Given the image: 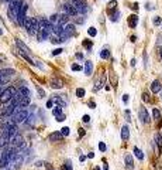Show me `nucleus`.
<instances>
[{"label":"nucleus","mask_w":162,"mask_h":170,"mask_svg":"<svg viewBox=\"0 0 162 170\" xmlns=\"http://www.w3.org/2000/svg\"><path fill=\"white\" fill-rule=\"evenodd\" d=\"M17 92H18V91H17L14 86H9V88H6V89L3 91V94L0 95V102H1V103H7V102H10Z\"/></svg>","instance_id":"f257e3e1"},{"label":"nucleus","mask_w":162,"mask_h":170,"mask_svg":"<svg viewBox=\"0 0 162 170\" xmlns=\"http://www.w3.org/2000/svg\"><path fill=\"white\" fill-rule=\"evenodd\" d=\"M75 33H76V29H75V26L73 24H66L65 27H62L61 29V33L58 34L62 40H66V38H69V37H72V35H75Z\"/></svg>","instance_id":"f03ea898"},{"label":"nucleus","mask_w":162,"mask_h":170,"mask_svg":"<svg viewBox=\"0 0 162 170\" xmlns=\"http://www.w3.org/2000/svg\"><path fill=\"white\" fill-rule=\"evenodd\" d=\"M71 1H72V4H73V7L76 9L78 13H81V14H86V13L89 12L87 3H86L85 0H71Z\"/></svg>","instance_id":"7ed1b4c3"},{"label":"nucleus","mask_w":162,"mask_h":170,"mask_svg":"<svg viewBox=\"0 0 162 170\" xmlns=\"http://www.w3.org/2000/svg\"><path fill=\"white\" fill-rule=\"evenodd\" d=\"M28 118V112L26 111V109H21V111H16L14 114H13V116L11 119L16 122V123H23V122H26Z\"/></svg>","instance_id":"20e7f679"},{"label":"nucleus","mask_w":162,"mask_h":170,"mask_svg":"<svg viewBox=\"0 0 162 170\" xmlns=\"http://www.w3.org/2000/svg\"><path fill=\"white\" fill-rule=\"evenodd\" d=\"M38 23H40V30H45L48 33H54L55 26L49 21L48 18H38Z\"/></svg>","instance_id":"39448f33"},{"label":"nucleus","mask_w":162,"mask_h":170,"mask_svg":"<svg viewBox=\"0 0 162 170\" xmlns=\"http://www.w3.org/2000/svg\"><path fill=\"white\" fill-rule=\"evenodd\" d=\"M10 143H11V145H13L16 149H18V150L24 148V139H23V136L18 135V133H17L16 136H13V137L10 139Z\"/></svg>","instance_id":"423d86ee"},{"label":"nucleus","mask_w":162,"mask_h":170,"mask_svg":"<svg viewBox=\"0 0 162 170\" xmlns=\"http://www.w3.org/2000/svg\"><path fill=\"white\" fill-rule=\"evenodd\" d=\"M138 118H140V120H141L143 123H149V122H151L149 114H148V111H147L145 108H140V111H138Z\"/></svg>","instance_id":"0eeeda50"},{"label":"nucleus","mask_w":162,"mask_h":170,"mask_svg":"<svg viewBox=\"0 0 162 170\" xmlns=\"http://www.w3.org/2000/svg\"><path fill=\"white\" fill-rule=\"evenodd\" d=\"M64 81L61 80V78H58V77H54V78H51V81H49V86L51 88H54V89H61V88H64Z\"/></svg>","instance_id":"6e6552de"},{"label":"nucleus","mask_w":162,"mask_h":170,"mask_svg":"<svg viewBox=\"0 0 162 170\" xmlns=\"http://www.w3.org/2000/svg\"><path fill=\"white\" fill-rule=\"evenodd\" d=\"M62 9H64V13H66L68 16H76L78 14V12H76V9L73 7L72 3H64Z\"/></svg>","instance_id":"1a4fd4ad"},{"label":"nucleus","mask_w":162,"mask_h":170,"mask_svg":"<svg viewBox=\"0 0 162 170\" xmlns=\"http://www.w3.org/2000/svg\"><path fill=\"white\" fill-rule=\"evenodd\" d=\"M151 91H152L154 94H158V92H161L162 91V84H161L159 80L152 81V84H151Z\"/></svg>","instance_id":"9d476101"},{"label":"nucleus","mask_w":162,"mask_h":170,"mask_svg":"<svg viewBox=\"0 0 162 170\" xmlns=\"http://www.w3.org/2000/svg\"><path fill=\"white\" fill-rule=\"evenodd\" d=\"M83 71H85V75L90 77L93 74V63L92 61H86L85 63V67H83Z\"/></svg>","instance_id":"9b49d317"},{"label":"nucleus","mask_w":162,"mask_h":170,"mask_svg":"<svg viewBox=\"0 0 162 170\" xmlns=\"http://www.w3.org/2000/svg\"><path fill=\"white\" fill-rule=\"evenodd\" d=\"M124 163H126V167L128 170L134 169V159H132V154H126V157H124Z\"/></svg>","instance_id":"f8f14e48"},{"label":"nucleus","mask_w":162,"mask_h":170,"mask_svg":"<svg viewBox=\"0 0 162 170\" xmlns=\"http://www.w3.org/2000/svg\"><path fill=\"white\" fill-rule=\"evenodd\" d=\"M120 136H121V140H124V142H127L130 139V128L127 126V125H124L123 128H121V133H120Z\"/></svg>","instance_id":"ddd939ff"},{"label":"nucleus","mask_w":162,"mask_h":170,"mask_svg":"<svg viewBox=\"0 0 162 170\" xmlns=\"http://www.w3.org/2000/svg\"><path fill=\"white\" fill-rule=\"evenodd\" d=\"M52 101H54V103H56V105L61 106V108L66 106V101H65L61 95H54V97H52Z\"/></svg>","instance_id":"4468645a"},{"label":"nucleus","mask_w":162,"mask_h":170,"mask_svg":"<svg viewBox=\"0 0 162 170\" xmlns=\"http://www.w3.org/2000/svg\"><path fill=\"white\" fill-rule=\"evenodd\" d=\"M137 24H138V16H137V14H131V16L128 17L130 29H135V27H137Z\"/></svg>","instance_id":"2eb2a0df"},{"label":"nucleus","mask_w":162,"mask_h":170,"mask_svg":"<svg viewBox=\"0 0 162 170\" xmlns=\"http://www.w3.org/2000/svg\"><path fill=\"white\" fill-rule=\"evenodd\" d=\"M16 46L20 48V51H24V52H27V54H30V52H31V51H30V48H28V47H27V46H26V44H24L20 38H16Z\"/></svg>","instance_id":"dca6fc26"},{"label":"nucleus","mask_w":162,"mask_h":170,"mask_svg":"<svg viewBox=\"0 0 162 170\" xmlns=\"http://www.w3.org/2000/svg\"><path fill=\"white\" fill-rule=\"evenodd\" d=\"M23 6H24L23 0H11V3H10V7L11 9H16V10H21Z\"/></svg>","instance_id":"f3484780"},{"label":"nucleus","mask_w":162,"mask_h":170,"mask_svg":"<svg viewBox=\"0 0 162 170\" xmlns=\"http://www.w3.org/2000/svg\"><path fill=\"white\" fill-rule=\"evenodd\" d=\"M62 137H64V136H62L61 132H54V133L49 135V142H59Z\"/></svg>","instance_id":"a211bd4d"},{"label":"nucleus","mask_w":162,"mask_h":170,"mask_svg":"<svg viewBox=\"0 0 162 170\" xmlns=\"http://www.w3.org/2000/svg\"><path fill=\"white\" fill-rule=\"evenodd\" d=\"M49 33L48 31H45V30H40L38 34H37V38H38V41H45L47 38H48Z\"/></svg>","instance_id":"6ab92c4d"},{"label":"nucleus","mask_w":162,"mask_h":170,"mask_svg":"<svg viewBox=\"0 0 162 170\" xmlns=\"http://www.w3.org/2000/svg\"><path fill=\"white\" fill-rule=\"evenodd\" d=\"M18 92H20L23 97H26V98H31V91H30L27 86H21V88L18 89Z\"/></svg>","instance_id":"aec40b11"},{"label":"nucleus","mask_w":162,"mask_h":170,"mask_svg":"<svg viewBox=\"0 0 162 170\" xmlns=\"http://www.w3.org/2000/svg\"><path fill=\"white\" fill-rule=\"evenodd\" d=\"M68 20H69V16H68L66 13L61 14V16H59V21H58V26L64 27V24H66V23H68Z\"/></svg>","instance_id":"412c9836"},{"label":"nucleus","mask_w":162,"mask_h":170,"mask_svg":"<svg viewBox=\"0 0 162 170\" xmlns=\"http://www.w3.org/2000/svg\"><path fill=\"white\" fill-rule=\"evenodd\" d=\"M104 81H106V77H102V78H100V81H97L96 85L93 86V91H95V92H97V91H99V89L104 85Z\"/></svg>","instance_id":"4be33fe9"},{"label":"nucleus","mask_w":162,"mask_h":170,"mask_svg":"<svg viewBox=\"0 0 162 170\" xmlns=\"http://www.w3.org/2000/svg\"><path fill=\"white\" fill-rule=\"evenodd\" d=\"M18 54H20V55H21V57H23V58H24V60H26V61H27L28 64H31V65H35V63H34L31 58L28 57V54H27V52H24V51H18Z\"/></svg>","instance_id":"5701e85b"},{"label":"nucleus","mask_w":162,"mask_h":170,"mask_svg":"<svg viewBox=\"0 0 162 170\" xmlns=\"http://www.w3.org/2000/svg\"><path fill=\"white\" fill-rule=\"evenodd\" d=\"M100 58H103V60H107V58H110V51L107 47H104L103 50L100 51Z\"/></svg>","instance_id":"b1692460"},{"label":"nucleus","mask_w":162,"mask_h":170,"mask_svg":"<svg viewBox=\"0 0 162 170\" xmlns=\"http://www.w3.org/2000/svg\"><path fill=\"white\" fill-rule=\"evenodd\" d=\"M152 116H154V119H155L157 122H161V112H159L158 108H154V109H152Z\"/></svg>","instance_id":"393cba45"},{"label":"nucleus","mask_w":162,"mask_h":170,"mask_svg":"<svg viewBox=\"0 0 162 170\" xmlns=\"http://www.w3.org/2000/svg\"><path fill=\"white\" fill-rule=\"evenodd\" d=\"M16 71L13 68H4V69H0V77L1 75H13Z\"/></svg>","instance_id":"a878e982"},{"label":"nucleus","mask_w":162,"mask_h":170,"mask_svg":"<svg viewBox=\"0 0 162 170\" xmlns=\"http://www.w3.org/2000/svg\"><path fill=\"white\" fill-rule=\"evenodd\" d=\"M52 114H54V116H55V118H58V116L64 115V112H62V108H61V106L54 108V109H52Z\"/></svg>","instance_id":"bb28decb"},{"label":"nucleus","mask_w":162,"mask_h":170,"mask_svg":"<svg viewBox=\"0 0 162 170\" xmlns=\"http://www.w3.org/2000/svg\"><path fill=\"white\" fill-rule=\"evenodd\" d=\"M132 150H134V154H135V156H137V157H138L140 160H144V153H143V150H140V149H138L137 146H135V148H134Z\"/></svg>","instance_id":"cd10ccee"},{"label":"nucleus","mask_w":162,"mask_h":170,"mask_svg":"<svg viewBox=\"0 0 162 170\" xmlns=\"http://www.w3.org/2000/svg\"><path fill=\"white\" fill-rule=\"evenodd\" d=\"M155 143L158 145V148H159V152L162 150V136L159 133H155Z\"/></svg>","instance_id":"c85d7f7f"},{"label":"nucleus","mask_w":162,"mask_h":170,"mask_svg":"<svg viewBox=\"0 0 162 170\" xmlns=\"http://www.w3.org/2000/svg\"><path fill=\"white\" fill-rule=\"evenodd\" d=\"M64 169H65V170H73V167H72V162H71L69 159H66V160H65Z\"/></svg>","instance_id":"c756f323"},{"label":"nucleus","mask_w":162,"mask_h":170,"mask_svg":"<svg viewBox=\"0 0 162 170\" xmlns=\"http://www.w3.org/2000/svg\"><path fill=\"white\" fill-rule=\"evenodd\" d=\"M87 34H89L90 37H96L97 30L95 29V27H89V29H87Z\"/></svg>","instance_id":"7c9ffc66"},{"label":"nucleus","mask_w":162,"mask_h":170,"mask_svg":"<svg viewBox=\"0 0 162 170\" xmlns=\"http://www.w3.org/2000/svg\"><path fill=\"white\" fill-rule=\"evenodd\" d=\"M51 41H52V43H55V44H59V43H62L64 40H62V38H61L59 35H52Z\"/></svg>","instance_id":"2f4dec72"},{"label":"nucleus","mask_w":162,"mask_h":170,"mask_svg":"<svg viewBox=\"0 0 162 170\" xmlns=\"http://www.w3.org/2000/svg\"><path fill=\"white\" fill-rule=\"evenodd\" d=\"M161 23H162V18L159 16H155L152 18V24H154V26H159Z\"/></svg>","instance_id":"473e14b6"},{"label":"nucleus","mask_w":162,"mask_h":170,"mask_svg":"<svg viewBox=\"0 0 162 170\" xmlns=\"http://www.w3.org/2000/svg\"><path fill=\"white\" fill-rule=\"evenodd\" d=\"M83 47L85 48H87V50H92V41H89V40H83Z\"/></svg>","instance_id":"72a5a7b5"},{"label":"nucleus","mask_w":162,"mask_h":170,"mask_svg":"<svg viewBox=\"0 0 162 170\" xmlns=\"http://www.w3.org/2000/svg\"><path fill=\"white\" fill-rule=\"evenodd\" d=\"M76 97H78V98H83V97H85V89H83V88H78V89H76Z\"/></svg>","instance_id":"f704fd0d"},{"label":"nucleus","mask_w":162,"mask_h":170,"mask_svg":"<svg viewBox=\"0 0 162 170\" xmlns=\"http://www.w3.org/2000/svg\"><path fill=\"white\" fill-rule=\"evenodd\" d=\"M49 21H51L52 24H54V23H58V21H59V16H58V14H52V16L49 17Z\"/></svg>","instance_id":"c9c22d12"},{"label":"nucleus","mask_w":162,"mask_h":170,"mask_svg":"<svg viewBox=\"0 0 162 170\" xmlns=\"http://www.w3.org/2000/svg\"><path fill=\"white\" fill-rule=\"evenodd\" d=\"M118 17H120V12H118V10H116V12H114V14H112V16H110V18H112V21H117V20H118Z\"/></svg>","instance_id":"e433bc0d"},{"label":"nucleus","mask_w":162,"mask_h":170,"mask_svg":"<svg viewBox=\"0 0 162 170\" xmlns=\"http://www.w3.org/2000/svg\"><path fill=\"white\" fill-rule=\"evenodd\" d=\"M116 6H117V1H116V0H113V1H110V3H109V12H112V10H114V9H116Z\"/></svg>","instance_id":"4c0bfd02"},{"label":"nucleus","mask_w":162,"mask_h":170,"mask_svg":"<svg viewBox=\"0 0 162 170\" xmlns=\"http://www.w3.org/2000/svg\"><path fill=\"white\" fill-rule=\"evenodd\" d=\"M61 133H62V136H68L69 135V128H68V126L62 128V129H61Z\"/></svg>","instance_id":"58836bf2"},{"label":"nucleus","mask_w":162,"mask_h":170,"mask_svg":"<svg viewBox=\"0 0 162 170\" xmlns=\"http://www.w3.org/2000/svg\"><path fill=\"white\" fill-rule=\"evenodd\" d=\"M99 149H100V152H106V145L103 143V142H99Z\"/></svg>","instance_id":"ea45409f"},{"label":"nucleus","mask_w":162,"mask_h":170,"mask_svg":"<svg viewBox=\"0 0 162 170\" xmlns=\"http://www.w3.org/2000/svg\"><path fill=\"white\" fill-rule=\"evenodd\" d=\"M143 101L149 102V94H148V92H143Z\"/></svg>","instance_id":"a19ab883"},{"label":"nucleus","mask_w":162,"mask_h":170,"mask_svg":"<svg viewBox=\"0 0 162 170\" xmlns=\"http://www.w3.org/2000/svg\"><path fill=\"white\" fill-rule=\"evenodd\" d=\"M82 122H83V123H89V122H90V116H89V115H83V116H82Z\"/></svg>","instance_id":"79ce46f5"},{"label":"nucleus","mask_w":162,"mask_h":170,"mask_svg":"<svg viewBox=\"0 0 162 170\" xmlns=\"http://www.w3.org/2000/svg\"><path fill=\"white\" fill-rule=\"evenodd\" d=\"M71 68H72V71H81V69H82V67L79 65V64H73Z\"/></svg>","instance_id":"37998d69"},{"label":"nucleus","mask_w":162,"mask_h":170,"mask_svg":"<svg viewBox=\"0 0 162 170\" xmlns=\"http://www.w3.org/2000/svg\"><path fill=\"white\" fill-rule=\"evenodd\" d=\"M62 48H55V50L52 51V55H59V54H61V52H62Z\"/></svg>","instance_id":"c03bdc74"},{"label":"nucleus","mask_w":162,"mask_h":170,"mask_svg":"<svg viewBox=\"0 0 162 170\" xmlns=\"http://www.w3.org/2000/svg\"><path fill=\"white\" fill-rule=\"evenodd\" d=\"M38 94H40V97H41V98H44V97H45V91H44V89H41L40 86H38Z\"/></svg>","instance_id":"a18cd8bd"},{"label":"nucleus","mask_w":162,"mask_h":170,"mask_svg":"<svg viewBox=\"0 0 162 170\" xmlns=\"http://www.w3.org/2000/svg\"><path fill=\"white\" fill-rule=\"evenodd\" d=\"M52 105H54V101H52V99H49V101L47 102V108H49V109H51V108H52Z\"/></svg>","instance_id":"49530a36"},{"label":"nucleus","mask_w":162,"mask_h":170,"mask_svg":"<svg viewBox=\"0 0 162 170\" xmlns=\"http://www.w3.org/2000/svg\"><path fill=\"white\" fill-rule=\"evenodd\" d=\"M123 102H124V103H127V102H128V95H127V94H124V95H123Z\"/></svg>","instance_id":"de8ad7c7"},{"label":"nucleus","mask_w":162,"mask_h":170,"mask_svg":"<svg viewBox=\"0 0 162 170\" xmlns=\"http://www.w3.org/2000/svg\"><path fill=\"white\" fill-rule=\"evenodd\" d=\"M65 115H61V116H58V118H56V120H58V122H62V120H65Z\"/></svg>","instance_id":"09e8293b"},{"label":"nucleus","mask_w":162,"mask_h":170,"mask_svg":"<svg viewBox=\"0 0 162 170\" xmlns=\"http://www.w3.org/2000/svg\"><path fill=\"white\" fill-rule=\"evenodd\" d=\"M89 106H90L92 109H95V108H96V103H95L93 101H90V102H89Z\"/></svg>","instance_id":"8fccbe9b"},{"label":"nucleus","mask_w":162,"mask_h":170,"mask_svg":"<svg viewBox=\"0 0 162 170\" xmlns=\"http://www.w3.org/2000/svg\"><path fill=\"white\" fill-rule=\"evenodd\" d=\"M131 7H132L134 10H138V3H134V4L131 6Z\"/></svg>","instance_id":"3c124183"},{"label":"nucleus","mask_w":162,"mask_h":170,"mask_svg":"<svg viewBox=\"0 0 162 170\" xmlns=\"http://www.w3.org/2000/svg\"><path fill=\"white\" fill-rule=\"evenodd\" d=\"M87 157H89V159H93V157H95V153H93V152H90L89 154H87Z\"/></svg>","instance_id":"603ef678"},{"label":"nucleus","mask_w":162,"mask_h":170,"mask_svg":"<svg viewBox=\"0 0 162 170\" xmlns=\"http://www.w3.org/2000/svg\"><path fill=\"white\" fill-rule=\"evenodd\" d=\"M79 135H81V136H85V129H79Z\"/></svg>","instance_id":"864d4df0"},{"label":"nucleus","mask_w":162,"mask_h":170,"mask_svg":"<svg viewBox=\"0 0 162 170\" xmlns=\"http://www.w3.org/2000/svg\"><path fill=\"white\" fill-rule=\"evenodd\" d=\"M76 58H78V60H82V58H83V55H82V54H76Z\"/></svg>","instance_id":"5fc2aeb1"},{"label":"nucleus","mask_w":162,"mask_h":170,"mask_svg":"<svg viewBox=\"0 0 162 170\" xmlns=\"http://www.w3.org/2000/svg\"><path fill=\"white\" fill-rule=\"evenodd\" d=\"M158 52H159V55H161V58H162V46L158 48Z\"/></svg>","instance_id":"6e6d98bb"},{"label":"nucleus","mask_w":162,"mask_h":170,"mask_svg":"<svg viewBox=\"0 0 162 170\" xmlns=\"http://www.w3.org/2000/svg\"><path fill=\"white\" fill-rule=\"evenodd\" d=\"M135 40H137V37H135V35H131V41H132V43H134V41H135Z\"/></svg>","instance_id":"4d7b16f0"},{"label":"nucleus","mask_w":162,"mask_h":170,"mask_svg":"<svg viewBox=\"0 0 162 170\" xmlns=\"http://www.w3.org/2000/svg\"><path fill=\"white\" fill-rule=\"evenodd\" d=\"M86 160V156H81V162H85Z\"/></svg>","instance_id":"13d9d810"},{"label":"nucleus","mask_w":162,"mask_h":170,"mask_svg":"<svg viewBox=\"0 0 162 170\" xmlns=\"http://www.w3.org/2000/svg\"><path fill=\"white\" fill-rule=\"evenodd\" d=\"M1 1H10L11 3V0H1Z\"/></svg>","instance_id":"bf43d9fd"},{"label":"nucleus","mask_w":162,"mask_h":170,"mask_svg":"<svg viewBox=\"0 0 162 170\" xmlns=\"http://www.w3.org/2000/svg\"><path fill=\"white\" fill-rule=\"evenodd\" d=\"M96 170H100V169H99V167H97V169H96Z\"/></svg>","instance_id":"052dcab7"},{"label":"nucleus","mask_w":162,"mask_h":170,"mask_svg":"<svg viewBox=\"0 0 162 170\" xmlns=\"http://www.w3.org/2000/svg\"><path fill=\"white\" fill-rule=\"evenodd\" d=\"M49 170H52V169H49Z\"/></svg>","instance_id":"680f3d73"}]
</instances>
